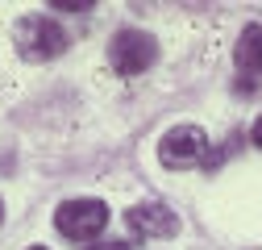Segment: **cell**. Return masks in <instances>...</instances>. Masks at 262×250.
<instances>
[{
    "label": "cell",
    "mask_w": 262,
    "mask_h": 250,
    "mask_svg": "<svg viewBox=\"0 0 262 250\" xmlns=\"http://www.w3.org/2000/svg\"><path fill=\"white\" fill-rule=\"evenodd\" d=\"M154 58H158V46H154V38L146 34V29H121V34L113 38V46H108V62H113V71L125 75V79L142 75Z\"/></svg>",
    "instance_id": "277c9868"
},
{
    "label": "cell",
    "mask_w": 262,
    "mask_h": 250,
    "mask_svg": "<svg viewBox=\"0 0 262 250\" xmlns=\"http://www.w3.org/2000/svg\"><path fill=\"white\" fill-rule=\"evenodd\" d=\"M208 134L200 125H175L158 142V163L162 167H208Z\"/></svg>",
    "instance_id": "3957f363"
},
{
    "label": "cell",
    "mask_w": 262,
    "mask_h": 250,
    "mask_svg": "<svg viewBox=\"0 0 262 250\" xmlns=\"http://www.w3.org/2000/svg\"><path fill=\"white\" fill-rule=\"evenodd\" d=\"M29 250H46V246H29Z\"/></svg>",
    "instance_id": "30bf717a"
},
{
    "label": "cell",
    "mask_w": 262,
    "mask_h": 250,
    "mask_svg": "<svg viewBox=\"0 0 262 250\" xmlns=\"http://www.w3.org/2000/svg\"><path fill=\"white\" fill-rule=\"evenodd\" d=\"M0 217H5V204H0Z\"/></svg>",
    "instance_id": "8fae6325"
},
{
    "label": "cell",
    "mask_w": 262,
    "mask_h": 250,
    "mask_svg": "<svg viewBox=\"0 0 262 250\" xmlns=\"http://www.w3.org/2000/svg\"><path fill=\"white\" fill-rule=\"evenodd\" d=\"M104 225H108V204L96 200V196L67 200V204H58V213H54V230L62 238H71V242H88L92 246V238H100Z\"/></svg>",
    "instance_id": "7a4b0ae2"
},
{
    "label": "cell",
    "mask_w": 262,
    "mask_h": 250,
    "mask_svg": "<svg viewBox=\"0 0 262 250\" xmlns=\"http://www.w3.org/2000/svg\"><path fill=\"white\" fill-rule=\"evenodd\" d=\"M13 42L21 50V58L29 62H46V58H58L62 50H67V29H62L58 21L34 13V17H21L17 29H13Z\"/></svg>",
    "instance_id": "6da1fadb"
},
{
    "label": "cell",
    "mask_w": 262,
    "mask_h": 250,
    "mask_svg": "<svg viewBox=\"0 0 262 250\" xmlns=\"http://www.w3.org/2000/svg\"><path fill=\"white\" fill-rule=\"evenodd\" d=\"M233 58H237V67H242L246 75L262 79V25H258V21L242 29V38H237V50H233Z\"/></svg>",
    "instance_id": "8992f818"
},
{
    "label": "cell",
    "mask_w": 262,
    "mask_h": 250,
    "mask_svg": "<svg viewBox=\"0 0 262 250\" xmlns=\"http://www.w3.org/2000/svg\"><path fill=\"white\" fill-rule=\"evenodd\" d=\"M125 225L134 238H175L179 234V217L167 209V204H158V200H142L125 213Z\"/></svg>",
    "instance_id": "5b68a950"
},
{
    "label": "cell",
    "mask_w": 262,
    "mask_h": 250,
    "mask_svg": "<svg viewBox=\"0 0 262 250\" xmlns=\"http://www.w3.org/2000/svg\"><path fill=\"white\" fill-rule=\"evenodd\" d=\"M134 242H121V238H113V242H92L88 250H129Z\"/></svg>",
    "instance_id": "ba28073f"
},
{
    "label": "cell",
    "mask_w": 262,
    "mask_h": 250,
    "mask_svg": "<svg viewBox=\"0 0 262 250\" xmlns=\"http://www.w3.org/2000/svg\"><path fill=\"white\" fill-rule=\"evenodd\" d=\"M50 9H62V13H83V9H92V0H50Z\"/></svg>",
    "instance_id": "52a82bcc"
},
{
    "label": "cell",
    "mask_w": 262,
    "mask_h": 250,
    "mask_svg": "<svg viewBox=\"0 0 262 250\" xmlns=\"http://www.w3.org/2000/svg\"><path fill=\"white\" fill-rule=\"evenodd\" d=\"M250 142H254V146H258V150H262V117H258V121H254V130H250Z\"/></svg>",
    "instance_id": "9c48e42d"
}]
</instances>
